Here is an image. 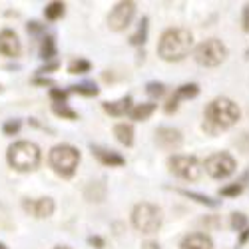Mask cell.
<instances>
[{"label":"cell","mask_w":249,"mask_h":249,"mask_svg":"<svg viewBox=\"0 0 249 249\" xmlns=\"http://www.w3.org/2000/svg\"><path fill=\"white\" fill-rule=\"evenodd\" d=\"M199 94V86L197 84H183L179 86L174 96L168 100V104H165V114H174L179 106V100H190V98H196Z\"/></svg>","instance_id":"cell-12"},{"label":"cell","mask_w":249,"mask_h":249,"mask_svg":"<svg viewBox=\"0 0 249 249\" xmlns=\"http://www.w3.org/2000/svg\"><path fill=\"white\" fill-rule=\"evenodd\" d=\"M0 92H2V86H0Z\"/></svg>","instance_id":"cell-40"},{"label":"cell","mask_w":249,"mask_h":249,"mask_svg":"<svg viewBox=\"0 0 249 249\" xmlns=\"http://www.w3.org/2000/svg\"><path fill=\"white\" fill-rule=\"evenodd\" d=\"M168 165H170L172 174H176L178 178H181L185 181H196L201 174L199 161L194 156H172L168 160Z\"/></svg>","instance_id":"cell-7"},{"label":"cell","mask_w":249,"mask_h":249,"mask_svg":"<svg viewBox=\"0 0 249 249\" xmlns=\"http://www.w3.org/2000/svg\"><path fill=\"white\" fill-rule=\"evenodd\" d=\"M20 128H22V124H20V120H8L6 124H4V134L6 136H14V134H18L20 132Z\"/></svg>","instance_id":"cell-29"},{"label":"cell","mask_w":249,"mask_h":249,"mask_svg":"<svg viewBox=\"0 0 249 249\" xmlns=\"http://www.w3.org/2000/svg\"><path fill=\"white\" fill-rule=\"evenodd\" d=\"M241 190H243V183H241V181H235V183H231V185H227V188L219 190V196H223V197H233V196H239Z\"/></svg>","instance_id":"cell-27"},{"label":"cell","mask_w":249,"mask_h":249,"mask_svg":"<svg viewBox=\"0 0 249 249\" xmlns=\"http://www.w3.org/2000/svg\"><path fill=\"white\" fill-rule=\"evenodd\" d=\"M142 249H160V245L156 241H146V243H142Z\"/></svg>","instance_id":"cell-36"},{"label":"cell","mask_w":249,"mask_h":249,"mask_svg":"<svg viewBox=\"0 0 249 249\" xmlns=\"http://www.w3.org/2000/svg\"><path fill=\"white\" fill-rule=\"evenodd\" d=\"M92 154L96 156V160L104 165H110V168H120V165L126 163V158L120 156L118 152L106 150V148H100V146H92Z\"/></svg>","instance_id":"cell-14"},{"label":"cell","mask_w":249,"mask_h":249,"mask_svg":"<svg viewBox=\"0 0 249 249\" xmlns=\"http://www.w3.org/2000/svg\"><path fill=\"white\" fill-rule=\"evenodd\" d=\"M181 196H185V197H190V199H196L197 203H201V205H210V207H217L219 203L215 201V199H212V197H207V196H201V194H196V192H188V190H178Z\"/></svg>","instance_id":"cell-23"},{"label":"cell","mask_w":249,"mask_h":249,"mask_svg":"<svg viewBox=\"0 0 249 249\" xmlns=\"http://www.w3.org/2000/svg\"><path fill=\"white\" fill-rule=\"evenodd\" d=\"M194 56H196L197 64L207 66V68H215V66H219L221 62L225 60L227 48H225V44L221 42V40L210 38V40H205V42H201V44L196 48Z\"/></svg>","instance_id":"cell-6"},{"label":"cell","mask_w":249,"mask_h":249,"mask_svg":"<svg viewBox=\"0 0 249 249\" xmlns=\"http://www.w3.org/2000/svg\"><path fill=\"white\" fill-rule=\"evenodd\" d=\"M0 249H6V245H4V243H0Z\"/></svg>","instance_id":"cell-39"},{"label":"cell","mask_w":249,"mask_h":249,"mask_svg":"<svg viewBox=\"0 0 249 249\" xmlns=\"http://www.w3.org/2000/svg\"><path fill=\"white\" fill-rule=\"evenodd\" d=\"M181 249H213V241L205 233H192L181 241Z\"/></svg>","instance_id":"cell-16"},{"label":"cell","mask_w":249,"mask_h":249,"mask_svg":"<svg viewBox=\"0 0 249 249\" xmlns=\"http://www.w3.org/2000/svg\"><path fill=\"white\" fill-rule=\"evenodd\" d=\"M50 98H52L54 104H64L66 98H68V92L58 90V88H52V90H50Z\"/></svg>","instance_id":"cell-30"},{"label":"cell","mask_w":249,"mask_h":249,"mask_svg":"<svg viewBox=\"0 0 249 249\" xmlns=\"http://www.w3.org/2000/svg\"><path fill=\"white\" fill-rule=\"evenodd\" d=\"M146 92L152 98H160V96L165 94V86L161 84V82H148V84H146Z\"/></svg>","instance_id":"cell-26"},{"label":"cell","mask_w":249,"mask_h":249,"mask_svg":"<svg viewBox=\"0 0 249 249\" xmlns=\"http://www.w3.org/2000/svg\"><path fill=\"white\" fill-rule=\"evenodd\" d=\"M114 136L118 138L120 143H124V146H128V148L134 143V128L130 124H118L114 128Z\"/></svg>","instance_id":"cell-17"},{"label":"cell","mask_w":249,"mask_h":249,"mask_svg":"<svg viewBox=\"0 0 249 249\" xmlns=\"http://www.w3.org/2000/svg\"><path fill=\"white\" fill-rule=\"evenodd\" d=\"M54 249H72V247H68V245H58V247H54Z\"/></svg>","instance_id":"cell-38"},{"label":"cell","mask_w":249,"mask_h":249,"mask_svg":"<svg viewBox=\"0 0 249 249\" xmlns=\"http://www.w3.org/2000/svg\"><path fill=\"white\" fill-rule=\"evenodd\" d=\"M205 172L215 179H223V178L231 176L235 172V160L225 152L213 154V156H210L205 160Z\"/></svg>","instance_id":"cell-8"},{"label":"cell","mask_w":249,"mask_h":249,"mask_svg":"<svg viewBox=\"0 0 249 249\" xmlns=\"http://www.w3.org/2000/svg\"><path fill=\"white\" fill-rule=\"evenodd\" d=\"M194 44V36L185 28H170L165 30L160 38L158 54L165 62H179L190 54V48Z\"/></svg>","instance_id":"cell-2"},{"label":"cell","mask_w":249,"mask_h":249,"mask_svg":"<svg viewBox=\"0 0 249 249\" xmlns=\"http://www.w3.org/2000/svg\"><path fill=\"white\" fill-rule=\"evenodd\" d=\"M102 108L104 112H108L110 116H124V114H128L132 112V96H124L116 102H104L102 104Z\"/></svg>","instance_id":"cell-15"},{"label":"cell","mask_w":249,"mask_h":249,"mask_svg":"<svg viewBox=\"0 0 249 249\" xmlns=\"http://www.w3.org/2000/svg\"><path fill=\"white\" fill-rule=\"evenodd\" d=\"M154 112H156V104H152V102L138 104V106H134V108H132L130 118H132V120H138V122H143V120H148Z\"/></svg>","instance_id":"cell-18"},{"label":"cell","mask_w":249,"mask_h":249,"mask_svg":"<svg viewBox=\"0 0 249 249\" xmlns=\"http://www.w3.org/2000/svg\"><path fill=\"white\" fill-rule=\"evenodd\" d=\"M32 82H34V84H40V86H54V82L48 80V78H34Z\"/></svg>","instance_id":"cell-35"},{"label":"cell","mask_w":249,"mask_h":249,"mask_svg":"<svg viewBox=\"0 0 249 249\" xmlns=\"http://www.w3.org/2000/svg\"><path fill=\"white\" fill-rule=\"evenodd\" d=\"M161 219H163V215H161V210L160 207H156V205H152V203H138L136 207H134V212H132V223H134V227L138 231H142V233H146V235H152V233H156L160 227H161Z\"/></svg>","instance_id":"cell-5"},{"label":"cell","mask_w":249,"mask_h":249,"mask_svg":"<svg viewBox=\"0 0 249 249\" xmlns=\"http://www.w3.org/2000/svg\"><path fill=\"white\" fill-rule=\"evenodd\" d=\"M20 50H22V46H20V40L14 30L6 28L0 32V54L8 56V58H16L20 54Z\"/></svg>","instance_id":"cell-13"},{"label":"cell","mask_w":249,"mask_h":249,"mask_svg":"<svg viewBox=\"0 0 249 249\" xmlns=\"http://www.w3.org/2000/svg\"><path fill=\"white\" fill-rule=\"evenodd\" d=\"M88 243H90V245H94L96 249H104V239H102V237H98V235L88 237Z\"/></svg>","instance_id":"cell-31"},{"label":"cell","mask_w":249,"mask_h":249,"mask_svg":"<svg viewBox=\"0 0 249 249\" xmlns=\"http://www.w3.org/2000/svg\"><path fill=\"white\" fill-rule=\"evenodd\" d=\"M247 237H249V227H245V230H243V233H241V237H239V243L243 245V243L247 241Z\"/></svg>","instance_id":"cell-37"},{"label":"cell","mask_w":249,"mask_h":249,"mask_svg":"<svg viewBox=\"0 0 249 249\" xmlns=\"http://www.w3.org/2000/svg\"><path fill=\"white\" fill-rule=\"evenodd\" d=\"M64 10H66L64 2H50V4H46V8H44V16H46L48 20H58V18L64 16Z\"/></svg>","instance_id":"cell-22"},{"label":"cell","mask_w":249,"mask_h":249,"mask_svg":"<svg viewBox=\"0 0 249 249\" xmlns=\"http://www.w3.org/2000/svg\"><path fill=\"white\" fill-rule=\"evenodd\" d=\"M90 68H92V64L88 60H74L68 66V72L70 74H86V72H90Z\"/></svg>","instance_id":"cell-25"},{"label":"cell","mask_w":249,"mask_h":249,"mask_svg":"<svg viewBox=\"0 0 249 249\" xmlns=\"http://www.w3.org/2000/svg\"><path fill=\"white\" fill-rule=\"evenodd\" d=\"M68 92H72V94H80V96H86V98H94V96H98V94H100V90H98V86L94 84V82H84V84H74V86H70V88H68Z\"/></svg>","instance_id":"cell-19"},{"label":"cell","mask_w":249,"mask_h":249,"mask_svg":"<svg viewBox=\"0 0 249 249\" xmlns=\"http://www.w3.org/2000/svg\"><path fill=\"white\" fill-rule=\"evenodd\" d=\"M58 62H52V64H46V66H42L38 70V74H46V72H52V70H58Z\"/></svg>","instance_id":"cell-33"},{"label":"cell","mask_w":249,"mask_h":249,"mask_svg":"<svg viewBox=\"0 0 249 249\" xmlns=\"http://www.w3.org/2000/svg\"><path fill=\"white\" fill-rule=\"evenodd\" d=\"M156 143L161 150H168L174 152L181 146V132L174 130V128H160L156 132Z\"/></svg>","instance_id":"cell-11"},{"label":"cell","mask_w":249,"mask_h":249,"mask_svg":"<svg viewBox=\"0 0 249 249\" xmlns=\"http://www.w3.org/2000/svg\"><path fill=\"white\" fill-rule=\"evenodd\" d=\"M245 225H247V217L243 215V213H231V227L235 231H241V230H245Z\"/></svg>","instance_id":"cell-28"},{"label":"cell","mask_w":249,"mask_h":249,"mask_svg":"<svg viewBox=\"0 0 249 249\" xmlns=\"http://www.w3.org/2000/svg\"><path fill=\"white\" fill-rule=\"evenodd\" d=\"M243 30L249 32V4H247L245 10H243Z\"/></svg>","instance_id":"cell-34"},{"label":"cell","mask_w":249,"mask_h":249,"mask_svg":"<svg viewBox=\"0 0 249 249\" xmlns=\"http://www.w3.org/2000/svg\"><path fill=\"white\" fill-rule=\"evenodd\" d=\"M52 112L58 116V118H64V120H76L78 118V114L74 112V110H70L68 106H64V104H52Z\"/></svg>","instance_id":"cell-24"},{"label":"cell","mask_w":249,"mask_h":249,"mask_svg":"<svg viewBox=\"0 0 249 249\" xmlns=\"http://www.w3.org/2000/svg\"><path fill=\"white\" fill-rule=\"evenodd\" d=\"M134 14H136V4L134 2H130V0L128 2H118L114 6V10L110 12V16H108V26L116 32L126 30L132 22Z\"/></svg>","instance_id":"cell-9"},{"label":"cell","mask_w":249,"mask_h":249,"mask_svg":"<svg viewBox=\"0 0 249 249\" xmlns=\"http://www.w3.org/2000/svg\"><path fill=\"white\" fill-rule=\"evenodd\" d=\"M22 207H24V212L30 213L32 217L44 219V217H50L54 213L56 205H54V199H50V197H38V199H24Z\"/></svg>","instance_id":"cell-10"},{"label":"cell","mask_w":249,"mask_h":249,"mask_svg":"<svg viewBox=\"0 0 249 249\" xmlns=\"http://www.w3.org/2000/svg\"><path fill=\"white\" fill-rule=\"evenodd\" d=\"M48 161L58 176L72 178L80 163V152L74 146H70V143H60V146H54L50 150Z\"/></svg>","instance_id":"cell-4"},{"label":"cell","mask_w":249,"mask_h":249,"mask_svg":"<svg viewBox=\"0 0 249 249\" xmlns=\"http://www.w3.org/2000/svg\"><path fill=\"white\" fill-rule=\"evenodd\" d=\"M54 56H56V40H54V36H44L42 44H40V58L52 60Z\"/></svg>","instance_id":"cell-21"},{"label":"cell","mask_w":249,"mask_h":249,"mask_svg":"<svg viewBox=\"0 0 249 249\" xmlns=\"http://www.w3.org/2000/svg\"><path fill=\"white\" fill-rule=\"evenodd\" d=\"M146 38H148V18H142V22H140L136 34L130 36V44L132 46H143V44H146Z\"/></svg>","instance_id":"cell-20"},{"label":"cell","mask_w":249,"mask_h":249,"mask_svg":"<svg viewBox=\"0 0 249 249\" xmlns=\"http://www.w3.org/2000/svg\"><path fill=\"white\" fill-rule=\"evenodd\" d=\"M26 28H28V32H32V34H38V32H42V30H44V26L40 24V22H30Z\"/></svg>","instance_id":"cell-32"},{"label":"cell","mask_w":249,"mask_h":249,"mask_svg":"<svg viewBox=\"0 0 249 249\" xmlns=\"http://www.w3.org/2000/svg\"><path fill=\"white\" fill-rule=\"evenodd\" d=\"M6 160L16 172H32L40 163V150L32 142H16L8 148Z\"/></svg>","instance_id":"cell-3"},{"label":"cell","mask_w":249,"mask_h":249,"mask_svg":"<svg viewBox=\"0 0 249 249\" xmlns=\"http://www.w3.org/2000/svg\"><path fill=\"white\" fill-rule=\"evenodd\" d=\"M203 116H205L203 130L213 136V134H217L221 130L231 128L233 124L239 120L241 112H239V106L233 100H230V98H215L213 102L207 104Z\"/></svg>","instance_id":"cell-1"}]
</instances>
